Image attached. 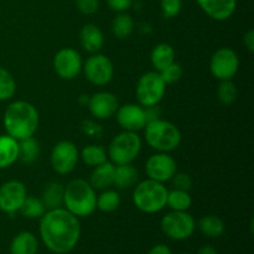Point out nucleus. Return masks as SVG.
I'll list each match as a JSON object with an SVG mask.
<instances>
[{"label": "nucleus", "mask_w": 254, "mask_h": 254, "mask_svg": "<svg viewBox=\"0 0 254 254\" xmlns=\"http://www.w3.org/2000/svg\"><path fill=\"white\" fill-rule=\"evenodd\" d=\"M160 228L170 240L185 241L195 232L196 221L188 211H171L161 218Z\"/></svg>", "instance_id": "obj_8"}, {"label": "nucleus", "mask_w": 254, "mask_h": 254, "mask_svg": "<svg viewBox=\"0 0 254 254\" xmlns=\"http://www.w3.org/2000/svg\"><path fill=\"white\" fill-rule=\"evenodd\" d=\"M159 73H160L161 78H163V81L165 82L166 84H173L180 81V78L183 77L184 69L180 64L173 62V64H169L166 68H164L163 71H160Z\"/></svg>", "instance_id": "obj_34"}, {"label": "nucleus", "mask_w": 254, "mask_h": 254, "mask_svg": "<svg viewBox=\"0 0 254 254\" xmlns=\"http://www.w3.org/2000/svg\"><path fill=\"white\" fill-rule=\"evenodd\" d=\"M141 150V139L134 131H122L112 139L108 146V153L112 163L114 165L131 164Z\"/></svg>", "instance_id": "obj_6"}, {"label": "nucleus", "mask_w": 254, "mask_h": 254, "mask_svg": "<svg viewBox=\"0 0 254 254\" xmlns=\"http://www.w3.org/2000/svg\"><path fill=\"white\" fill-rule=\"evenodd\" d=\"M16 93V82L6 68L0 66V102L9 101Z\"/></svg>", "instance_id": "obj_32"}, {"label": "nucleus", "mask_w": 254, "mask_h": 254, "mask_svg": "<svg viewBox=\"0 0 254 254\" xmlns=\"http://www.w3.org/2000/svg\"><path fill=\"white\" fill-rule=\"evenodd\" d=\"M200 232L208 238H218L225 232V222L221 217L215 215H208L201 218L196 225Z\"/></svg>", "instance_id": "obj_25"}, {"label": "nucleus", "mask_w": 254, "mask_h": 254, "mask_svg": "<svg viewBox=\"0 0 254 254\" xmlns=\"http://www.w3.org/2000/svg\"><path fill=\"white\" fill-rule=\"evenodd\" d=\"M97 208L102 212H114L121 206V196L116 190H103L101 195L97 196Z\"/></svg>", "instance_id": "obj_30"}, {"label": "nucleus", "mask_w": 254, "mask_h": 254, "mask_svg": "<svg viewBox=\"0 0 254 254\" xmlns=\"http://www.w3.org/2000/svg\"><path fill=\"white\" fill-rule=\"evenodd\" d=\"M197 254H218V253H217V251H216L215 247H212V246H210V245H205V246H202L200 250H198Z\"/></svg>", "instance_id": "obj_42"}, {"label": "nucleus", "mask_w": 254, "mask_h": 254, "mask_svg": "<svg viewBox=\"0 0 254 254\" xmlns=\"http://www.w3.org/2000/svg\"><path fill=\"white\" fill-rule=\"evenodd\" d=\"M240 69V59L235 50L221 47L211 56L210 72L220 81L232 79Z\"/></svg>", "instance_id": "obj_9"}, {"label": "nucleus", "mask_w": 254, "mask_h": 254, "mask_svg": "<svg viewBox=\"0 0 254 254\" xmlns=\"http://www.w3.org/2000/svg\"><path fill=\"white\" fill-rule=\"evenodd\" d=\"M39 241L36 236L27 231L17 233L10 243V254H37Z\"/></svg>", "instance_id": "obj_20"}, {"label": "nucleus", "mask_w": 254, "mask_h": 254, "mask_svg": "<svg viewBox=\"0 0 254 254\" xmlns=\"http://www.w3.org/2000/svg\"><path fill=\"white\" fill-rule=\"evenodd\" d=\"M19 160V140L4 134L0 135V170Z\"/></svg>", "instance_id": "obj_21"}, {"label": "nucleus", "mask_w": 254, "mask_h": 254, "mask_svg": "<svg viewBox=\"0 0 254 254\" xmlns=\"http://www.w3.org/2000/svg\"><path fill=\"white\" fill-rule=\"evenodd\" d=\"M237 96V87H236V83H233L232 79L221 81L217 88V97L221 103L225 104V106H230V104L235 103Z\"/></svg>", "instance_id": "obj_33"}, {"label": "nucleus", "mask_w": 254, "mask_h": 254, "mask_svg": "<svg viewBox=\"0 0 254 254\" xmlns=\"http://www.w3.org/2000/svg\"><path fill=\"white\" fill-rule=\"evenodd\" d=\"M109 9L116 12H126L133 5V0H106Z\"/></svg>", "instance_id": "obj_38"}, {"label": "nucleus", "mask_w": 254, "mask_h": 254, "mask_svg": "<svg viewBox=\"0 0 254 254\" xmlns=\"http://www.w3.org/2000/svg\"><path fill=\"white\" fill-rule=\"evenodd\" d=\"M82 69L87 81L98 87L108 84L114 76L113 62L106 55L93 54L86 60Z\"/></svg>", "instance_id": "obj_10"}, {"label": "nucleus", "mask_w": 254, "mask_h": 254, "mask_svg": "<svg viewBox=\"0 0 254 254\" xmlns=\"http://www.w3.org/2000/svg\"><path fill=\"white\" fill-rule=\"evenodd\" d=\"M88 109L96 119H109L116 116L119 108L118 98L111 92H97L89 97Z\"/></svg>", "instance_id": "obj_16"}, {"label": "nucleus", "mask_w": 254, "mask_h": 254, "mask_svg": "<svg viewBox=\"0 0 254 254\" xmlns=\"http://www.w3.org/2000/svg\"><path fill=\"white\" fill-rule=\"evenodd\" d=\"M178 165L173 156L168 153H156L149 156L145 163V173L148 179L158 183H166L175 175Z\"/></svg>", "instance_id": "obj_13"}, {"label": "nucleus", "mask_w": 254, "mask_h": 254, "mask_svg": "<svg viewBox=\"0 0 254 254\" xmlns=\"http://www.w3.org/2000/svg\"><path fill=\"white\" fill-rule=\"evenodd\" d=\"M26 196V186L21 181H6L0 186V211L10 215L17 212Z\"/></svg>", "instance_id": "obj_14"}, {"label": "nucleus", "mask_w": 254, "mask_h": 254, "mask_svg": "<svg viewBox=\"0 0 254 254\" xmlns=\"http://www.w3.org/2000/svg\"><path fill=\"white\" fill-rule=\"evenodd\" d=\"M82 129H83L84 133L88 134V135L91 136H94L98 133H101V128H99L98 124H96L94 122H91V121L83 122V124H82Z\"/></svg>", "instance_id": "obj_39"}, {"label": "nucleus", "mask_w": 254, "mask_h": 254, "mask_svg": "<svg viewBox=\"0 0 254 254\" xmlns=\"http://www.w3.org/2000/svg\"><path fill=\"white\" fill-rule=\"evenodd\" d=\"M181 254H190V253H181Z\"/></svg>", "instance_id": "obj_43"}, {"label": "nucleus", "mask_w": 254, "mask_h": 254, "mask_svg": "<svg viewBox=\"0 0 254 254\" xmlns=\"http://www.w3.org/2000/svg\"><path fill=\"white\" fill-rule=\"evenodd\" d=\"M183 7V0H160V9L165 19L178 16Z\"/></svg>", "instance_id": "obj_35"}, {"label": "nucleus", "mask_w": 254, "mask_h": 254, "mask_svg": "<svg viewBox=\"0 0 254 254\" xmlns=\"http://www.w3.org/2000/svg\"><path fill=\"white\" fill-rule=\"evenodd\" d=\"M146 254H173L171 253V250L165 245H156L154 246L153 248H150Z\"/></svg>", "instance_id": "obj_41"}, {"label": "nucleus", "mask_w": 254, "mask_h": 254, "mask_svg": "<svg viewBox=\"0 0 254 254\" xmlns=\"http://www.w3.org/2000/svg\"><path fill=\"white\" fill-rule=\"evenodd\" d=\"M99 0H76V7L81 14L93 15L99 9Z\"/></svg>", "instance_id": "obj_37"}, {"label": "nucleus", "mask_w": 254, "mask_h": 254, "mask_svg": "<svg viewBox=\"0 0 254 254\" xmlns=\"http://www.w3.org/2000/svg\"><path fill=\"white\" fill-rule=\"evenodd\" d=\"M191 205H192V198L189 191L173 189L168 192L166 206H169L171 211H188Z\"/></svg>", "instance_id": "obj_28"}, {"label": "nucleus", "mask_w": 254, "mask_h": 254, "mask_svg": "<svg viewBox=\"0 0 254 254\" xmlns=\"http://www.w3.org/2000/svg\"><path fill=\"white\" fill-rule=\"evenodd\" d=\"M79 159L83 161L86 165L96 168L101 164L106 163L108 160V155L103 146L101 145H87L82 149L79 153Z\"/></svg>", "instance_id": "obj_27"}, {"label": "nucleus", "mask_w": 254, "mask_h": 254, "mask_svg": "<svg viewBox=\"0 0 254 254\" xmlns=\"http://www.w3.org/2000/svg\"><path fill=\"white\" fill-rule=\"evenodd\" d=\"M117 122L121 128L126 131H136L144 129L146 126L145 109L140 104L128 103L124 106H119L116 113Z\"/></svg>", "instance_id": "obj_15"}, {"label": "nucleus", "mask_w": 254, "mask_h": 254, "mask_svg": "<svg viewBox=\"0 0 254 254\" xmlns=\"http://www.w3.org/2000/svg\"><path fill=\"white\" fill-rule=\"evenodd\" d=\"M79 42L84 51L97 54L104 45V35L94 24H86L79 31Z\"/></svg>", "instance_id": "obj_18"}, {"label": "nucleus", "mask_w": 254, "mask_h": 254, "mask_svg": "<svg viewBox=\"0 0 254 254\" xmlns=\"http://www.w3.org/2000/svg\"><path fill=\"white\" fill-rule=\"evenodd\" d=\"M83 61L77 50L64 47L57 51L54 57V68L62 79H73L81 73Z\"/></svg>", "instance_id": "obj_12"}, {"label": "nucleus", "mask_w": 254, "mask_h": 254, "mask_svg": "<svg viewBox=\"0 0 254 254\" xmlns=\"http://www.w3.org/2000/svg\"><path fill=\"white\" fill-rule=\"evenodd\" d=\"M64 185L57 181H52L45 186L41 201L46 211L55 210V208H60L64 206Z\"/></svg>", "instance_id": "obj_23"}, {"label": "nucleus", "mask_w": 254, "mask_h": 254, "mask_svg": "<svg viewBox=\"0 0 254 254\" xmlns=\"http://www.w3.org/2000/svg\"><path fill=\"white\" fill-rule=\"evenodd\" d=\"M112 32L119 40L128 39L134 31V20L127 12H118L112 21Z\"/></svg>", "instance_id": "obj_26"}, {"label": "nucleus", "mask_w": 254, "mask_h": 254, "mask_svg": "<svg viewBox=\"0 0 254 254\" xmlns=\"http://www.w3.org/2000/svg\"><path fill=\"white\" fill-rule=\"evenodd\" d=\"M40 156V144L34 136L19 141V159L25 164H31Z\"/></svg>", "instance_id": "obj_29"}, {"label": "nucleus", "mask_w": 254, "mask_h": 254, "mask_svg": "<svg viewBox=\"0 0 254 254\" xmlns=\"http://www.w3.org/2000/svg\"><path fill=\"white\" fill-rule=\"evenodd\" d=\"M166 92V83L156 71L141 74L135 87V96L141 107L158 106Z\"/></svg>", "instance_id": "obj_7"}, {"label": "nucleus", "mask_w": 254, "mask_h": 254, "mask_svg": "<svg viewBox=\"0 0 254 254\" xmlns=\"http://www.w3.org/2000/svg\"><path fill=\"white\" fill-rule=\"evenodd\" d=\"M39 122L36 107L26 101H16L9 104L2 118L7 135L19 141L34 136L39 128Z\"/></svg>", "instance_id": "obj_2"}, {"label": "nucleus", "mask_w": 254, "mask_h": 254, "mask_svg": "<svg viewBox=\"0 0 254 254\" xmlns=\"http://www.w3.org/2000/svg\"><path fill=\"white\" fill-rule=\"evenodd\" d=\"M150 61L156 72L163 71L164 68L175 62V50L171 45L161 42L154 46L150 54Z\"/></svg>", "instance_id": "obj_22"}, {"label": "nucleus", "mask_w": 254, "mask_h": 254, "mask_svg": "<svg viewBox=\"0 0 254 254\" xmlns=\"http://www.w3.org/2000/svg\"><path fill=\"white\" fill-rule=\"evenodd\" d=\"M144 128L146 144L158 153H169L180 145L181 131L171 122L159 118L146 123Z\"/></svg>", "instance_id": "obj_4"}, {"label": "nucleus", "mask_w": 254, "mask_h": 254, "mask_svg": "<svg viewBox=\"0 0 254 254\" xmlns=\"http://www.w3.org/2000/svg\"><path fill=\"white\" fill-rule=\"evenodd\" d=\"M19 212L26 218H41L46 212V208H45L41 198L26 196Z\"/></svg>", "instance_id": "obj_31"}, {"label": "nucleus", "mask_w": 254, "mask_h": 254, "mask_svg": "<svg viewBox=\"0 0 254 254\" xmlns=\"http://www.w3.org/2000/svg\"><path fill=\"white\" fill-rule=\"evenodd\" d=\"M139 179V173L131 164H124V165L116 166V174H114V184L117 189L126 190L131 188L136 184Z\"/></svg>", "instance_id": "obj_24"}, {"label": "nucleus", "mask_w": 254, "mask_h": 254, "mask_svg": "<svg viewBox=\"0 0 254 254\" xmlns=\"http://www.w3.org/2000/svg\"><path fill=\"white\" fill-rule=\"evenodd\" d=\"M198 6L216 21L228 20L236 11L237 0H196Z\"/></svg>", "instance_id": "obj_17"}, {"label": "nucleus", "mask_w": 254, "mask_h": 254, "mask_svg": "<svg viewBox=\"0 0 254 254\" xmlns=\"http://www.w3.org/2000/svg\"><path fill=\"white\" fill-rule=\"evenodd\" d=\"M168 192V189L163 183L146 179L134 189L133 202L135 207L144 213L151 215L160 212L166 206Z\"/></svg>", "instance_id": "obj_5"}, {"label": "nucleus", "mask_w": 254, "mask_h": 254, "mask_svg": "<svg viewBox=\"0 0 254 254\" xmlns=\"http://www.w3.org/2000/svg\"><path fill=\"white\" fill-rule=\"evenodd\" d=\"M170 181L173 184V188L176 190L189 191L192 185L191 178L185 173H175V175L170 179Z\"/></svg>", "instance_id": "obj_36"}, {"label": "nucleus", "mask_w": 254, "mask_h": 254, "mask_svg": "<svg viewBox=\"0 0 254 254\" xmlns=\"http://www.w3.org/2000/svg\"><path fill=\"white\" fill-rule=\"evenodd\" d=\"M40 237L50 252L69 253L81 237L78 217L64 207L46 211L40 218Z\"/></svg>", "instance_id": "obj_1"}, {"label": "nucleus", "mask_w": 254, "mask_h": 254, "mask_svg": "<svg viewBox=\"0 0 254 254\" xmlns=\"http://www.w3.org/2000/svg\"><path fill=\"white\" fill-rule=\"evenodd\" d=\"M114 174H116V165L112 161L107 160L106 163L94 168L88 183L96 191L107 190L111 186H113Z\"/></svg>", "instance_id": "obj_19"}, {"label": "nucleus", "mask_w": 254, "mask_h": 254, "mask_svg": "<svg viewBox=\"0 0 254 254\" xmlns=\"http://www.w3.org/2000/svg\"><path fill=\"white\" fill-rule=\"evenodd\" d=\"M243 44H245V46L247 47L248 51H250L251 54H253L254 52V30L251 29L246 32L245 36H243Z\"/></svg>", "instance_id": "obj_40"}, {"label": "nucleus", "mask_w": 254, "mask_h": 254, "mask_svg": "<svg viewBox=\"0 0 254 254\" xmlns=\"http://www.w3.org/2000/svg\"><path fill=\"white\" fill-rule=\"evenodd\" d=\"M96 202V190L83 179H74L64 188V206L76 217L91 216L97 208Z\"/></svg>", "instance_id": "obj_3"}, {"label": "nucleus", "mask_w": 254, "mask_h": 254, "mask_svg": "<svg viewBox=\"0 0 254 254\" xmlns=\"http://www.w3.org/2000/svg\"><path fill=\"white\" fill-rule=\"evenodd\" d=\"M79 160L77 145L69 140H62L55 144L51 150V166L60 175H67L76 169Z\"/></svg>", "instance_id": "obj_11"}]
</instances>
